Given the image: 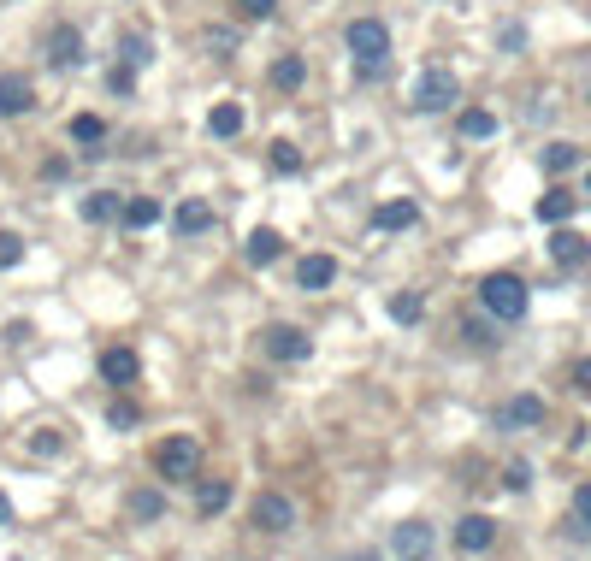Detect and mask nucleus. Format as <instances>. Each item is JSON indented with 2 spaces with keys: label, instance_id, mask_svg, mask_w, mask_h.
<instances>
[{
  "label": "nucleus",
  "instance_id": "nucleus-12",
  "mask_svg": "<svg viewBox=\"0 0 591 561\" xmlns=\"http://www.w3.org/2000/svg\"><path fill=\"white\" fill-rule=\"evenodd\" d=\"M414 219H420V207H414L408 195H396V201H379V207H373V231H408Z\"/></svg>",
  "mask_w": 591,
  "mask_h": 561
},
{
  "label": "nucleus",
  "instance_id": "nucleus-37",
  "mask_svg": "<svg viewBox=\"0 0 591 561\" xmlns=\"http://www.w3.org/2000/svg\"><path fill=\"white\" fill-rule=\"evenodd\" d=\"M574 390H580V396H591V361H574Z\"/></svg>",
  "mask_w": 591,
  "mask_h": 561
},
{
  "label": "nucleus",
  "instance_id": "nucleus-1",
  "mask_svg": "<svg viewBox=\"0 0 591 561\" xmlns=\"http://www.w3.org/2000/svg\"><path fill=\"white\" fill-rule=\"evenodd\" d=\"M526 302H532V290H526V278H515V272H491L479 284V308L491 313V319H503V325L526 319Z\"/></svg>",
  "mask_w": 591,
  "mask_h": 561
},
{
  "label": "nucleus",
  "instance_id": "nucleus-14",
  "mask_svg": "<svg viewBox=\"0 0 591 561\" xmlns=\"http://www.w3.org/2000/svg\"><path fill=\"white\" fill-rule=\"evenodd\" d=\"M503 426L509 432H526V426H544V396H509V408H503Z\"/></svg>",
  "mask_w": 591,
  "mask_h": 561
},
{
  "label": "nucleus",
  "instance_id": "nucleus-8",
  "mask_svg": "<svg viewBox=\"0 0 591 561\" xmlns=\"http://www.w3.org/2000/svg\"><path fill=\"white\" fill-rule=\"evenodd\" d=\"M42 54H48L54 71H71V65L83 60V30H77V24H54L48 42H42Z\"/></svg>",
  "mask_w": 591,
  "mask_h": 561
},
{
  "label": "nucleus",
  "instance_id": "nucleus-40",
  "mask_svg": "<svg viewBox=\"0 0 591 561\" xmlns=\"http://www.w3.org/2000/svg\"><path fill=\"white\" fill-rule=\"evenodd\" d=\"M349 561H373V556H349Z\"/></svg>",
  "mask_w": 591,
  "mask_h": 561
},
{
  "label": "nucleus",
  "instance_id": "nucleus-2",
  "mask_svg": "<svg viewBox=\"0 0 591 561\" xmlns=\"http://www.w3.org/2000/svg\"><path fill=\"white\" fill-rule=\"evenodd\" d=\"M414 113H444V107H456L461 101V83H456V71L450 65H426L420 77H414Z\"/></svg>",
  "mask_w": 591,
  "mask_h": 561
},
{
  "label": "nucleus",
  "instance_id": "nucleus-24",
  "mask_svg": "<svg viewBox=\"0 0 591 561\" xmlns=\"http://www.w3.org/2000/svg\"><path fill=\"white\" fill-rule=\"evenodd\" d=\"M574 201H580V195H568V189H550V195L538 201V219H544V225H562V219H574Z\"/></svg>",
  "mask_w": 591,
  "mask_h": 561
},
{
  "label": "nucleus",
  "instance_id": "nucleus-35",
  "mask_svg": "<svg viewBox=\"0 0 591 561\" xmlns=\"http://www.w3.org/2000/svg\"><path fill=\"white\" fill-rule=\"evenodd\" d=\"M503 485H509V491H526V485H532V467H526V461H515V467L503 473Z\"/></svg>",
  "mask_w": 591,
  "mask_h": 561
},
{
  "label": "nucleus",
  "instance_id": "nucleus-41",
  "mask_svg": "<svg viewBox=\"0 0 591 561\" xmlns=\"http://www.w3.org/2000/svg\"><path fill=\"white\" fill-rule=\"evenodd\" d=\"M586 195H591V172H586Z\"/></svg>",
  "mask_w": 591,
  "mask_h": 561
},
{
  "label": "nucleus",
  "instance_id": "nucleus-9",
  "mask_svg": "<svg viewBox=\"0 0 591 561\" xmlns=\"http://www.w3.org/2000/svg\"><path fill=\"white\" fill-rule=\"evenodd\" d=\"M36 107V89H30V77H18V71H0V119H24Z\"/></svg>",
  "mask_w": 591,
  "mask_h": 561
},
{
  "label": "nucleus",
  "instance_id": "nucleus-38",
  "mask_svg": "<svg viewBox=\"0 0 591 561\" xmlns=\"http://www.w3.org/2000/svg\"><path fill=\"white\" fill-rule=\"evenodd\" d=\"M30 449H36V455H54V449H60V437H54V432H36V437H30Z\"/></svg>",
  "mask_w": 591,
  "mask_h": 561
},
{
  "label": "nucleus",
  "instance_id": "nucleus-11",
  "mask_svg": "<svg viewBox=\"0 0 591 561\" xmlns=\"http://www.w3.org/2000/svg\"><path fill=\"white\" fill-rule=\"evenodd\" d=\"M456 544L467 550V556L491 550V544H497V520H491V514H467V520L456 526Z\"/></svg>",
  "mask_w": 591,
  "mask_h": 561
},
{
  "label": "nucleus",
  "instance_id": "nucleus-23",
  "mask_svg": "<svg viewBox=\"0 0 591 561\" xmlns=\"http://www.w3.org/2000/svg\"><path fill=\"white\" fill-rule=\"evenodd\" d=\"M231 502V479H196V508L201 514H219Z\"/></svg>",
  "mask_w": 591,
  "mask_h": 561
},
{
  "label": "nucleus",
  "instance_id": "nucleus-18",
  "mask_svg": "<svg viewBox=\"0 0 591 561\" xmlns=\"http://www.w3.org/2000/svg\"><path fill=\"white\" fill-rule=\"evenodd\" d=\"M136 373H142L136 349H107V355H101V378H107V384H119V390H125Z\"/></svg>",
  "mask_w": 591,
  "mask_h": 561
},
{
  "label": "nucleus",
  "instance_id": "nucleus-20",
  "mask_svg": "<svg viewBox=\"0 0 591 561\" xmlns=\"http://www.w3.org/2000/svg\"><path fill=\"white\" fill-rule=\"evenodd\" d=\"M125 508H131V520H136V526H154V520L166 514V497H160L154 485H142V491H131V502H125Z\"/></svg>",
  "mask_w": 591,
  "mask_h": 561
},
{
  "label": "nucleus",
  "instance_id": "nucleus-27",
  "mask_svg": "<svg viewBox=\"0 0 591 561\" xmlns=\"http://www.w3.org/2000/svg\"><path fill=\"white\" fill-rule=\"evenodd\" d=\"M574 160H580V148H574V142H550V148H544V172H556V178H562V172H574Z\"/></svg>",
  "mask_w": 591,
  "mask_h": 561
},
{
  "label": "nucleus",
  "instance_id": "nucleus-36",
  "mask_svg": "<svg viewBox=\"0 0 591 561\" xmlns=\"http://www.w3.org/2000/svg\"><path fill=\"white\" fill-rule=\"evenodd\" d=\"M125 89H136V65H119V71H113V95H125Z\"/></svg>",
  "mask_w": 591,
  "mask_h": 561
},
{
  "label": "nucleus",
  "instance_id": "nucleus-10",
  "mask_svg": "<svg viewBox=\"0 0 591 561\" xmlns=\"http://www.w3.org/2000/svg\"><path fill=\"white\" fill-rule=\"evenodd\" d=\"M331 278H337V260H331V254H302V260H296V290L320 296Z\"/></svg>",
  "mask_w": 591,
  "mask_h": 561
},
{
  "label": "nucleus",
  "instance_id": "nucleus-7",
  "mask_svg": "<svg viewBox=\"0 0 591 561\" xmlns=\"http://www.w3.org/2000/svg\"><path fill=\"white\" fill-rule=\"evenodd\" d=\"M255 526L272 532V538L296 532V502L284 497V491H261V497H255Z\"/></svg>",
  "mask_w": 591,
  "mask_h": 561
},
{
  "label": "nucleus",
  "instance_id": "nucleus-39",
  "mask_svg": "<svg viewBox=\"0 0 591 561\" xmlns=\"http://www.w3.org/2000/svg\"><path fill=\"white\" fill-rule=\"evenodd\" d=\"M6 520H12V497H6V491H0V526H6Z\"/></svg>",
  "mask_w": 591,
  "mask_h": 561
},
{
  "label": "nucleus",
  "instance_id": "nucleus-34",
  "mask_svg": "<svg viewBox=\"0 0 591 561\" xmlns=\"http://www.w3.org/2000/svg\"><path fill=\"white\" fill-rule=\"evenodd\" d=\"M461 337H467V343H473V349H491V343H497V337H491V325H485V319H467V325H461Z\"/></svg>",
  "mask_w": 591,
  "mask_h": 561
},
{
  "label": "nucleus",
  "instance_id": "nucleus-33",
  "mask_svg": "<svg viewBox=\"0 0 591 561\" xmlns=\"http://www.w3.org/2000/svg\"><path fill=\"white\" fill-rule=\"evenodd\" d=\"M237 12H243V24H266L278 12V0H237Z\"/></svg>",
  "mask_w": 591,
  "mask_h": 561
},
{
  "label": "nucleus",
  "instance_id": "nucleus-15",
  "mask_svg": "<svg viewBox=\"0 0 591 561\" xmlns=\"http://www.w3.org/2000/svg\"><path fill=\"white\" fill-rule=\"evenodd\" d=\"M77 213H83V225H107V219H119V213H125V201H119L113 189H95V195H83V201H77Z\"/></svg>",
  "mask_w": 591,
  "mask_h": 561
},
{
  "label": "nucleus",
  "instance_id": "nucleus-28",
  "mask_svg": "<svg viewBox=\"0 0 591 561\" xmlns=\"http://www.w3.org/2000/svg\"><path fill=\"white\" fill-rule=\"evenodd\" d=\"M266 160H272V172H278V178H296V172H302L296 142H272V154H266Z\"/></svg>",
  "mask_w": 591,
  "mask_h": 561
},
{
  "label": "nucleus",
  "instance_id": "nucleus-3",
  "mask_svg": "<svg viewBox=\"0 0 591 561\" xmlns=\"http://www.w3.org/2000/svg\"><path fill=\"white\" fill-rule=\"evenodd\" d=\"M154 473L160 479H201V443L196 437H166V443H154Z\"/></svg>",
  "mask_w": 591,
  "mask_h": 561
},
{
  "label": "nucleus",
  "instance_id": "nucleus-6",
  "mask_svg": "<svg viewBox=\"0 0 591 561\" xmlns=\"http://www.w3.org/2000/svg\"><path fill=\"white\" fill-rule=\"evenodd\" d=\"M391 550H396V561H432L438 532H432L426 520H402V526L391 532Z\"/></svg>",
  "mask_w": 591,
  "mask_h": 561
},
{
  "label": "nucleus",
  "instance_id": "nucleus-16",
  "mask_svg": "<svg viewBox=\"0 0 591 561\" xmlns=\"http://www.w3.org/2000/svg\"><path fill=\"white\" fill-rule=\"evenodd\" d=\"M302 83H308V60H302V54H278V60H272V89H278V95H296Z\"/></svg>",
  "mask_w": 591,
  "mask_h": 561
},
{
  "label": "nucleus",
  "instance_id": "nucleus-13",
  "mask_svg": "<svg viewBox=\"0 0 591 561\" xmlns=\"http://www.w3.org/2000/svg\"><path fill=\"white\" fill-rule=\"evenodd\" d=\"M172 231H178V237H207V231H213V207H207V201H178Z\"/></svg>",
  "mask_w": 591,
  "mask_h": 561
},
{
  "label": "nucleus",
  "instance_id": "nucleus-26",
  "mask_svg": "<svg viewBox=\"0 0 591 561\" xmlns=\"http://www.w3.org/2000/svg\"><path fill=\"white\" fill-rule=\"evenodd\" d=\"M461 136H467V142H485V136H497V119H491L485 107H467V113H461Z\"/></svg>",
  "mask_w": 591,
  "mask_h": 561
},
{
  "label": "nucleus",
  "instance_id": "nucleus-31",
  "mask_svg": "<svg viewBox=\"0 0 591 561\" xmlns=\"http://www.w3.org/2000/svg\"><path fill=\"white\" fill-rule=\"evenodd\" d=\"M136 420H142V408H136V402H113V408H107V426H119V432H131Z\"/></svg>",
  "mask_w": 591,
  "mask_h": 561
},
{
  "label": "nucleus",
  "instance_id": "nucleus-22",
  "mask_svg": "<svg viewBox=\"0 0 591 561\" xmlns=\"http://www.w3.org/2000/svg\"><path fill=\"white\" fill-rule=\"evenodd\" d=\"M278 254H284V237H278V231H255L249 249H243V260H249V266H272Z\"/></svg>",
  "mask_w": 591,
  "mask_h": 561
},
{
  "label": "nucleus",
  "instance_id": "nucleus-17",
  "mask_svg": "<svg viewBox=\"0 0 591 561\" xmlns=\"http://www.w3.org/2000/svg\"><path fill=\"white\" fill-rule=\"evenodd\" d=\"M550 260H556V266H586L591 243L580 237V231H556V237H550Z\"/></svg>",
  "mask_w": 591,
  "mask_h": 561
},
{
  "label": "nucleus",
  "instance_id": "nucleus-25",
  "mask_svg": "<svg viewBox=\"0 0 591 561\" xmlns=\"http://www.w3.org/2000/svg\"><path fill=\"white\" fill-rule=\"evenodd\" d=\"M243 125H249V119H243V107H237V101H225V107H213V113H207V130H213L219 142H225V136H237Z\"/></svg>",
  "mask_w": 591,
  "mask_h": 561
},
{
  "label": "nucleus",
  "instance_id": "nucleus-21",
  "mask_svg": "<svg viewBox=\"0 0 591 561\" xmlns=\"http://www.w3.org/2000/svg\"><path fill=\"white\" fill-rule=\"evenodd\" d=\"M160 213H166V207H160L154 195H136V201H125V213H119V219H125L131 231H148V225H160Z\"/></svg>",
  "mask_w": 591,
  "mask_h": 561
},
{
  "label": "nucleus",
  "instance_id": "nucleus-30",
  "mask_svg": "<svg viewBox=\"0 0 591 561\" xmlns=\"http://www.w3.org/2000/svg\"><path fill=\"white\" fill-rule=\"evenodd\" d=\"M568 526H574L580 538H591V485H580V491H574V520H568Z\"/></svg>",
  "mask_w": 591,
  "mask_h": 561
},
{
  "label": "nucleus",
  "instance_id": "nucleus-4",
  "mask_svg": "<svg viewBox=\"0 0 591 561\" xmlns=\"http://www.w3.org/2000/svg\"><path fill=\"white\" fill-rule=\"evenodd\" d=\"M343 42H349L355 65H385V54H391V30H385V18H355V24L343 30Z\"/></svg>",
  "mask_w": 591,
  "mask_h": 561
},
{
  "label": "nucleus",
  "instance_id": "nucleus-19",
  "mask_svg": "<svg viewBox=\"0 0 591 561\" xmlns=\"http://www.w3.org/2000/svg\"><path fill=\"white\" fill-rule=\"evenodd\" d=\"M66 130H71V142H77V148H89V154L107 142V119H101V113H77Z\"/></svg>",
  "mask_w": 591,
  "mask_h": 561
},
{
  "label": "nucleus",
  "instance_id": "nucleus-5",
  "mask_svg": "<svg viewBox=\"0 0 591 561\" xmlns=\"http://www.w3.org/2000/svg\"><path fill=\"white\" fill-rule=\"evenodd\" d=\"M261 349H266V361H284V367H296V361H308V355H314V337H308L302 325H266Z\"/></svg>",
  "mask_w": 591,
  "mask_h": 561
},
{
  "label": "nucleus",
  "instance_id": "nucleus-29",
  "mask_svg": "<svg viewBox=\"0 0 591 561\" xmlns=\"http://www.w3.org/2000/svg\"><path fill=\"white\" fill-rule=\"evenodd\" d=\"M391 319L396 325H420V319H426V302H420V296H391Z\"/></svg>",
  "mask_w": 591,
  "mask_h": 561
},
{
  "label": "nucleus",
  "instance_id": "nucleus-32",
  "mask_svg": "<svg viewBox=\"0 0 591 561\" xmlns=\"http://www.w3.org/2000/svg\"><path fill=\"white\" fill-rule=\"evenodd\" d=\"M18 260H24V237H18V231H0V272L18 266Z\"/></svg>",
  "mask_w": 591,
  "mask_h": 561
}]
</instances>
